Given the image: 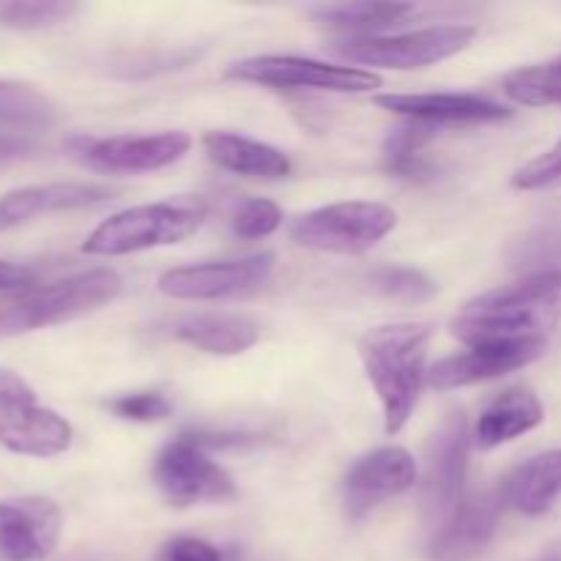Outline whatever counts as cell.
<instances>
[{
	"mask_svg": "<svg viewBox=\"0 0 561 561\" xmlns=\"http://www.w3.org/2000/svg\"><path fill=\"white\" fill-rule=\"evenodd\" d=\"M561 321V268H542L520 283L471 299L453 318V334L466 343L493 345L546 337Z\"/></svg>",
	"mask_w": 561,
	"mask_h": 561,
	"instance_id": "6da1fadb",
	"label": "cell"
},
{
	"mask_svg": "<svg viewBox=\"0 0 561 561\" xmlns=\"http://www.w3.org/2000/svg\"><path fill=\"white\" fill-rule=\"evenodd\" d=\"M431 323H387L362 334L359 359L383 411V431L400 433L411 420L425 381Z\"/></svg>",
	"mask_w": 561,
	"mask_h": 561,
	"instance_id": "7a4b0ae2",
	"label": "cell"
},
{
	"mask_svg": "<svg viewBox=\"0 0 561 561\" xmlns=\"http://www.w3.org/2000/svg\"><path fill=\"white\" fill-rule=\"evenodd\" d=\"M206 217L208 203L192 195L126 208V211L113 214L102 225H96L91 236L82 241V252L85 255L118 257L153 250V247L181 244L201 230Z\"/></svg>",
	"mask_w": 561,
	"mask_h": 561,
	"instance_id": "3957f363",
	"label": "cell"
},
{
	"mask_svg": "<svg viewBox=\"0 0 561 561\" xmlns=\"http://www.w3.org/2000/svg\"><path fill=\"white\" fill-rule=\"evenodd\" d=\"M121 290L124 279L113 268H91L58 283L20 290L0 305V337L75 321L118 299Z\"/></svg>",
	"mask_w": 561,
	"mask_h": 561,
	"instance_id": "277c9868",
	"label": "cell"
},
{
	"mask_svg": "<svg viewBox=\"0 0 561 561\" xmlns=\"http://www.w3.org/2000/svg\"><path fill=\"white\" fill-rule=\"evenodd\" d=\"M398 214L376 201H345L312 208L290 225V239L299 247L334 255H362L387 239Z\"/></svg>",
	"mask_w": 561,
	"mask_h": 561,
	"instance_id": "5b68a950",
	"label": "cell"
},
{
	"mask_svg": "<svg viewBox=\"0 0 561 561\" xmlns=\"http://www.w3.org/2000/svg\"><path fill=\"white\" fill-rule=\"evenodd\" d=\"M75 442V431L58 411L38 403L36 392L0 367V447L25 458H55Z\"/></svg>",
	"mask_w": 561,
	"mask_h": 561,
	"instance_id": "8992f818",
	"label": "cell"
},
{
	"mask_svg": "<svg viewBox=\"0 0 561 561\" xmlns=\"http://www.w3.org/2000/svg\"><path fill=\"white\" fill-rule=\"evenodd\" d=\"M477 36L471 25H433L398 36H359L334 47L343 60L378 69H425L463 53Z\"/></svg>",
	"mask_w": 561,
	"mask_h": 561,
	"instance_id": "52a82bcc",
	"label": "cell"
},
{
	"mask_svg": "<svg viewBox=\"0 0 561 561\" xmlns=\"http://www.w3.org/2000/svg\"><path fill=\"white\" fill-rule=\"evenodd\" d=\"M230 80L266 88H296V91L365 93L383 85L381 77L362 66H337L299 55H255L236 60L228 69Z\"/></svg>",
	"mask_w": 561,
	"mask_h": 561,
	"instance_id": "ba28073f",
	"label": "cell"
},
{
	"mask_svg": "<svg viewBox=\"0 0 561 561\" xmlns=\"http://www.w3.org/2000/svg\"><path fill=\"white\" fill-rule=\"evenodd\" d=\"M66 153L77 164L96 173H153L179 162L192 148L186 131H159V135H71Z\"/></svg>",
	"mask_w": 561,
	"mask_h": 561,
	"instance_id": "9c48e42d",
	"label": "cell"
},
{
	"mask_svg": "<svg viewBox=\"0 0 561 561\" xmlns=\"http://www.w3.org/2000/svg\"><path fill=\"white\" fill-rule=\"evenodd\" d=\"M153 482L173 507L222 504L239 496L233 477L208 458L195 436H181L162 447L153 460Z\"/></svg>",
	"mask_w": 561,
	"mask_h": 561,
	"instance_id": "30bf717a",
	"label": "cell"
},
{
	"mask_svg": "<svg viewBox=\"0 0 561 561\" xmlns=\"http://www.w3.org/2000/svg\"><path fill=\"white\" fill-rule=\"evenodd\" d=\"M274 272L272 252L250 257H230V261H206L192 266L170 268L159 277V290L170 299L184 301H217L244 299L257 294Z\"/></svg>",
	"mask_w": 561,
	"mask_h": 561,
	"instance_id": "8fae6325",
	"label": "cell"
},
{
	"mask_svg": "<svg viewBox=\"0 0 561 561\" xmlns=\"http://www.w3.org/2000/svg\"><path fill=\"white\" fill-rule=\"evenodd\" d=\"M466 471H469V425L463 414H449L427 447L425 485H422L433 531L463 504Z\"/></svg>",
	"mask_w": 561,
	"mask_h": 561,
	"instance_id": "7c38bea8",
	"label": "cell"
},
{
	"mask_svg": "<svg viewBox=\"0 0 561 561\" xmlns=\"http://www.w3.org/2000/svg\"><path fill=\"white\" fill-rule=\"evenodd\" d=\"M64 531L53 499L20 496L0 502V561H44Z\"/></svg>",
	"mask_w": 561,
	"mask_h": 561,
	"instance_id": "4fadbf2b",
	"label": "cell"
},
{
	"mask_svg": "<svg viewBox=\"0 0 561 561\" xmlns=\"http://www.w3.org/2000/svg\"><path fill=\"white\" fill-rule=\"evenodd\" d=\"M548 340H518V343H493V345H474L463 354L447 356L436 362L431 370V387L449 392V389H463L471 383L493 381L507 373L524 370L535 365L540 356H546Z\"/></svg>",
	"mask_w": 561,
	"mask_h": 561,
	"instance_id": "5bb4252c",
	"label": "cell"
},
{
	"mask_svg": "<svg viewBox=\"0 0 561 561\" xmlns=\"http://www.w3.org/2000/svg\"><path fill=\"white\" fill-rule=\"evenodd\" d=\"M416 482V460L403 447H381L365 455L345 474L343 499L348 518H362L387 499L400 496Z\"/></svg>",
	"mask_w": 561,
	"mask_h": 561,
	"instance_id": "9a60e30c",
	"label": "cell"
},
{
	"mask_svg": "<svg viewBox=\"0 0 561 561\" xmlns=\"http://www.w3.org/2000/svg\"><path fill=\"white\" fill-rule=\"evenodd\" d=\"M378 107L420 124H491L513 115L504 104L477 93H378Z\"/></svg>",
	"mask_w": 561,
	"mask_h": 561,
	"instance_id": "2e32d148",
	"label": "cell"
},
{
	"mask_svg": "<svg viewBox=\"0 0 561 561\" xmlns=\"http://www.w3.org/2000/svg\"><path fill=\"white\" fill-rule=\"evenodd\" d=\"M502 496L482 493L463 499L458 510L433 531L431 561H471L491 546L502 513Z\"/></svg>",
	"mask_w": 561,
	"mask_h": 561,
	"instance_id": "e0dca14e",
	"label": "cell"
},
{
	"mask_svg": "<svg viewBox=\"0 0 561 561\" xmlns=\"http://www.w3.org/2000/svg\"><path fill=\"white\" fill-rule=\"evenodd\" d=\"M115 192L102 184H80V181H58V184L20 186L0 195V233L14 230L20 225L33 222L44 214L75 211L91 208L110 201Z\"/></svg>",
	"mask_w": 561,
	"mask_h": 561,
	"instance_id": "ac0fdd59",
	"label": "cell"
},
{
	"mask_svg": "<svg viewBox=\"0 0 561 561\" xmlns=\"http://www.w3.org/2000/svg\"><path fill=\"white\" fill-rule=\"evenodd\" d=\"M203 148L217 168L244 175V179L277 181L288 179L290 170H294L290 159L279 148L236 135V131H206Z\"/></svg>",
	"mask_w": 561,
	"mask_h": 561,
	"instance_id": "d6986e66",
	"label": "cell"
},
{
	"mask_svg": "<svg viewBox=\"0 0 561 561\" xmlns=\"http://www.w3.org/2000/svg\"><path fill=\"white\" fill-rule=\"evenodd\" d=\"M542 420L546 409L540 398L531 389L513 387L485 405L474 425V442L480 444V449H496L540 427Z\"/></svg>",
	"mask_w": 561,
	"mask_h": 561,
	"instance_id": "ffe728a7",
	"label": "cell"
},
{
	"mask_svg": "<svg viewBox=\"0 0 561 561\" xmlns=\"http://www.w3.org/2000/svg\"><path fill=\"white\" fill-rule=\"evenodd\" d=\"M173 337L203 354L236 356L250 351L261 340V327L247 316L233 312H203L175 321Z\"/></svg>",
	"mask_w": 561,
	"mask_h": 561,
	"instance_id": "44dd1931",
	"label": "cell"
},
{
	"mask_svg": "<svg viewBox=\"0 0 561 561\" xmlns=\"http://www.w3.org/2000/svg\"><path fill=\"white\" fill-rule=\"evenodd\" d=\"M504 504L524 515H546L561 499V447L520 463L504 482Z\"/></svg>",
	"mask_w": 561,
	"mask_h": 561,
	"instance_id": "7402d4cb",
	"label": "cell"
},
{
	"mask_svg": "<svg viewBox=\"0 0 561 561\" xmlns=\"http://www.w3.org/2000/svg\"><path fill=\"white\" fill-rule=\"evenodd\" d=\"M416 9L411 3H370V0H356V3H318L312 5L310 14L329 27L373 33L400 25Z\"/></svg>",
	"mask_w": 561,
	"mask_h": 561,
	"instance_id": "603a6c76",
	"label": "cell"
},
{
	"mask_svg": "<svg viewBox=\"0 0 561 561\" xmlns=\"http://www.w3.org/2000/svg\"><path fill=\"white\" fill-rule=\"evenodd\" d=\"M436 129L438 126L420 124V121H405L398 129L389 131L387 142H383V168L389 173L400 175V179H433V164L427 162L422 148H425V142L433 140Z\"/></svg>",
	"mask_w": 561,
	"mask_h": 561,
	"instance_id": "cb8c5ba5",
	"label": "cell"
},
{
	"mask_svg": "<svg viewBox=\"0 0 561 561\" xmlns=\"http://www.w3.org/2000/svg\"><path fill=\"white\" fill-rule=\"evenodd\" d=\"M504 93L524 107H561V55L504 77Z\"/></svg>",
	"mask_w": 561,
	"mask_h": 561,
	"instance_id": "d4e9b609",
	"label": "cell"
},
{
	"mask_svg": "<svg viewBox=\"0 0 561 561\" xmlns=\"http://www.w3.org/2000/svg\"><path fill=\"white\" fill-rule=\"evenodd\" d=\"M0 121L16 126H49L58 121V107L47 93L27 82L0 80Z\"/></svg>",
	"mask_w": 561,
	"mask_h": 561,
	"instance_id": "484cf974",
	"label": "cell"
},
{
	"mask_svg": "<svg viewBox=\"0 0 561 561\" xmlns=\"http://www.w3.org/2000/svg\"><path fill=\"white\" fill-rule=\"evenodd\" d=\"M80 11L71 0H0V27L11 31H44L64 25Z\"/></svg>",
	"mask_w": 561,
	"mask_h": 561,
	"instance_id": "4316f807",
	"label": "cell"
},
{
	"mask_svg": "<svg viewBox=\"0 0 561 561\" xmlns=\"http://www.w3.org/2000/svg\"><path fill=\"white\" fill-rule=\"evenodd\" d=\"M370 285L383 299L400 301V305H422V301L433 299L438 290V285L427 274L409 266L378 268L370 274Z\"/></svg>",
	"mask_w": 561,
	"mask_h": 561,
	"instance_id": "83f0119b",
	"label": "cell"
},
{
	"mask_svg": "<svg viewBox=\"0 0 561 561\" xmlns=\"http://www.w3.org/2000/svg\"><path fill=\"white\" fill-rule=\"evenodd\" d=\"M279 225H283V208L274 201H266V197H247L233 211V219H230L233 233L247 241L266 239Z\"/></svg>",
	"mask_w": 561,
	"mask_h": 561,
	"instance_id": "f1b7e54d",
	"label": "cell"
},
{
	"mask_svg": "<svg viewBox=\"0 0 561 561\" xmlns=\"http://www.w3.org/2000/svg\"><path fill=\"white\" fill-rule=\"evenodd\" d=\"M513 186L524 192L561 186V137L548 148V151H542L540 157H535L531 162H526L524 168L515 170Z\"/></svg>",
	"mask_w": 561,
	"mask_h": 561,
	"instance_id": "f546056e",
	"label": "cell"
},
{
	"mask_svg": "<svg viewBox=\"0 0 561 561\" xmlns=\"http://www.w3.org/2000/svg\"><path fill=\"white\" fill-rule=\"evenodd\" d=\"M107 409L115 416H121V420L148 425V422H159L170 416L173 405H170V400L162 392H129L107 400Z\"/></svg>",
	"mask_w": 561,
	"mask_h": 561,
	"instance_id": "4dcf8cb0",
	"label": "cell"
},
{
	"mask_svg": "<svg viewBox=\"0 0 561 561\" xmlns=\"http://www.w3.org/2000/svg\"><path fill=\"white\" fill-rule=\"evenodd\" d=\"M162 561H222V553L197 537H175L164 546Z\"/></svg>",
	"mask_w": 561,
	"mask_h": 561,
	"instance_id": "1f68e13d",
	"label": "cell"
},
{
	"mask_svg": "<svg viewBox=\"0 0 561 561\" xmlns=\"http://www.w3.org/2000/svg\"><path fill=\"white\" fill-rule=\"evenodd\" d=\"M36 283V272L27 266H20V263H9V261H0V294L3 290H27L33 288Z\"/></svg>",
	"mask_w": 561,
	"mask_h": 561,
	"instance_id": "d6a6232c",
	"label": "cell"
},
{
	"mask_svg": "<svg viewBox=\"0 0 561 561\" xmlns=\"http://www.w3.org/2000/svg\"><path fill=\"white\" fill-rule=\"evenodd\" d=\"M36 151V142L25 135H5L0 131V164L16 162V159H25Z\"/></svg>",
	"mask_w": 561,
	"mask_h": 561,
	"instance_id": "836d02e7",
	"label": "cell"
}]
</instances>
